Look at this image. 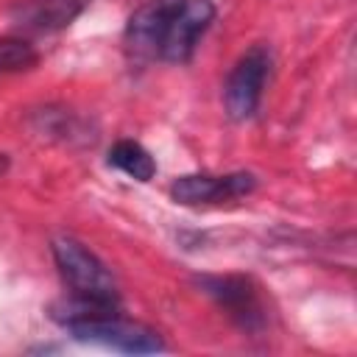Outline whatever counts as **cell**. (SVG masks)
I'll return each mask as SVG.
<instances>
[{"label": "cell", "mask_w": 357, "mask_h": 357, "mask_svg": "<svg viewBox=\"0 0 357 357\" xmlns=\"http://www.w3.org/2000/svg\"><path fill=\"white\" fill-rule=\"evenodd\" d=\"M212 17V0H151L128 20V50L139 59H162L173 64L190 61Z\"/></svg>", "instance_id": "1"}, {"label": "cell", "mask_w": 357, "mask_h": 357, "mask_svg": "<svg viewBox=\"0 0 357 357\" xmlns=\"http://www.w3.org/2000/svg\"><path fill=\"white\" fill-rule=\"evenodd\" d=\"M67 329L81 343H98V346H106V349H114V351H123V354H156V351H165V340L159 337L156 329H151V326H145L139 321H128L120 312L75 321Z\"/></svg>", "instance_id": "2"}, {"label": "cell", "mask_w": 357, "mask_h": 357, "mask_svg": "<svg viewBox=\"0 0 357 357\" xmlns=\"http://www.w3.org/2000/svg\"><path fill=\"white\" fill-rule=\"evenodd\" d=\"M53 259H56L61 279L70 284L73 293L117 298L114 279L106 271V265L75 237H56L53 240Z\"/></svg>", "instance_id": "3"}, {"label": "cell", "mask_w": 357, "mask_h": 357, "mask_svg": "<svg viewBox=\"0 0 357 357\" xmlns=\"http://www.w3.org/2000/svg\"><path fill=\"white\" fill-rule=\"evenodd\" d=\"M268 73H271V50L265 45H254L237 59L223 86V103L231 120H248L257 112Z\"/></svg>", "instance_id": "4"}, {"label": "cell", "mask_w": 357, "mask_h": 357, "mask_svg": "<svg viewBox=\"0 0 357 357\" xmlns=\"http://www.w3.org/2000/svg\"><path fill=\"white\" fill-rule=\"evenodd\" d=\"M198 287L229 312L234 324L248 332H259L265 326V307L257 284L248 276H201Z\"/></svg>", "instance_id": "5"}, {"label": "cell", "mask_w": 357, "mask_h": 357, "mask_svg": "<svg viewBox=\"0 0 357 357\" xmlns=\"http://www.w3.org/2000/svg\"><path fill=\"white\" fill-rule=\"evenodd\" d=\"M257 187V178L251 173H195V176H181L170 184V195L178 204L198 206V204H223L248 195Z\"/></svg>", "instance_id": "6"}, {"label": "cell", "mask_w": 357, "mask_h": 357, "mask_svg": "<svg viewBox=\"0 0 357 357\" xmlns=\"http://www.w3.org/2000/svg\"><path fill=\"white\" fill-rule=\"evenodd\" d=\"M86 6L89 0H17L8 17L25 33H56L73 25Z\"/></svg>", "instance_id": "7"}, {"label": "cell", "mask_w": 357, "mask_h": 357, "mask_svg": "<svg viewBox=\"0 0 357 357\" xmlns=\"http://www.w3.org/2000/svg\"><path fill=\"white\" fill-rule=\"evenodd\" d=\"M109 165L117 167L120 173H126L134 181H151L156 173V162L153 156L134 139H120L109 148Z\"/></svg>", "instance_id": "8"}, {"label": "cell", "mask_w": 357, "mask_h": 357, "mask_svg": "<svg viewBox=\"0 0 357 357\" xmlns=\"http://www.w3.org/2000/svg\"><path fill=\"white\" fill-rule=\"evenodd\" d=\"M36 61H39V53L33 50L31 42L17 36L0 39V73H22V70H31Z\"/></svg>", "instance_id": "9"}]
</instances>
